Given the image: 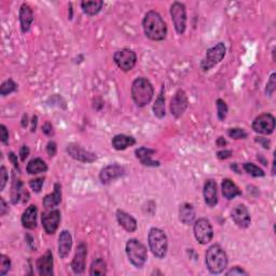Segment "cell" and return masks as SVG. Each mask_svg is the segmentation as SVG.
<instances>
[{
	"mask_svg": "<svg viewBox=\"0 0 276 276\" xmlns=\"http://www.w3.org/2000/svg\"><path fill=\"white\" fill-rule=\"evenodd\" d=\"M66 151L72 159L80 161V162H83V163H93V162H95L97 159L95 153L90 152V151L82 148L80 145H78L76 143L68 144V146H67V148H66Z\"/></svg>",
	"mask_w": 276,
	"mask_h": 276,
	"instance_id": "cell-11",
	"label": "cell"
},
{
	"mask_svg": "<svg viewBox=\"0 0 276 276\" xmlns=\"http://www.w3.org/2000/svg\"><path fill=\"white\" fill-rule=\"evenodd\" d=\"M216 144H217L218 147H225V146L227 145V140L223 138V137H219V138L217 139Z\"/></svg>",
	"mask_w": 276,
	"mask_h": 276,
	"instance_id": "cell-50",
	"label": "cell"
},
{
	"mask_svg": "<svg viewBox=\"0 0 276 276\" xmlns=\"http://www.w3.org/2000/svg\"><path fill=\"white\" fill-rule=\"evenodd\" d=\"M154 153H155V150L147 148V147H140V148L135 150V154H136V158L139 159L142 164L146 165V166H152V168H155V166H160L159 161H154V160L151 159L152 154H154Z\"/></svg>",
	"mask_w": 276,
	"mask_h": 276,
	"instance_id": "cell-23",
	"label": "cell"
},
{
	"mask_svg": "<svg viewBox=\"0 0 276 276\" xmlns=\"http://www.w3.org/2000/svg\"><path fill=\"white\" fill-rule=\"evenodd\" d=\"M253 129L258 134L271 135L275 129V118L271 113H262L253 122Z\"/></svg>",
	"mask_w": 276,
	"mask_h": 276,
	"instance_id": "cell-10",
	"label": "cell"
},
{
	"mask_svg": "<svg viewBox=\"0 0 276 276\" xmlns=\"http://www.w3.org/2000/svg\"><path fill=\"white\" fill-rule=\"evenodd\" d=\"M53 254L50 251H46V253L42 256L39 257V259L36 262V267H37L38 273L41 276H52L53 275Z\"/></svg>",
	"mask_w": 276,
	"mask_h": 276,
	"instance_id": "cell-17",
	"label": "cell"
},
{
	"mask_svg": "<svg viewBox=\"0 0 276 276\" xmlns=\"http://www.w3.org/2000/svg\"><path fill=\"white\" fill-rule=\"evenodd\" d=\"M104 2L102 0H93V1H82L81 2V8L83 10V12L85 14L93 17V15H96L101 12V10L103 9Z\"/></svg>",
	"mask_w": 276,
	"mask_h": 276,
	"instance_id": "cell-30",
	"label": "cell"
},
{
	"mask_svg": "<svg viewBox=\"0 0 276 276\" xmlns=\"http://www.w3.org/2000/svg\"><path fill=\"white\" fill-rule=\"evenodd\" d=\"M195 219V211L193 205L189 204V203H184L179 207V220L184 223V225L190 226L193 223Z\"/></svg>",
	"mask_w": 276,
	"mask_h": 276,
	"instance_id": "cell-25",
	"label": "cell"
},
{
	"mask_svg": "<svg viewBox=\"0 0 276 276\" xmlns=\"http://www.w3.org/2000/svg\"><path fill=\"white\" fill-rule=\"evenodd\" d=\"M276 74L273 72L272 75L270 76V79L267 83V87H265V93H267V95L269 96H272L274 94V92L276 90Z\"/></svg>",
	"mask_w": 276,
	"mask_h": 276,
	"instance_id": "cell-38",
	"label": "cell"
},
{
	"mask_svg": "<svg viewBox=\"0 0 276 276\" xmlns=\"http://www.w3.org/2000/svg\"><path fill=\"white\" fill-rule=\"evenodd\" d=\"M216 105H217V114H218V119L220 120V121H223L227 118V114H228V106L225 101L222 100H217L216 102Z\"/></svg>",
	"mask_w": 276,
	"mask_h": 276,
	"instance_id": "cell-35",
	"label": "cell"
},
{
	"mask_svg": "<svg viewBox=\"0 0 276 276\" xmlns=\"http://www.w3.org/2000/svg\"><path fill=\"white\" fill-rule=\"evenodd\" d=\"M258 160L261 161V162L263 163V165H268V164H267V161L264 160V158H263V155H262V154H258Z\"/></svg>",
	"mask_w": 276,
	"mask_h": 276,
	"instance_id": "cell-53",
	"label": "cell"
},
{
	"mask_svg": "<svg viewBox=\"0 0 276 276\" xmlns=\"http://www.w3.org/2000/svg\"><path fill=\"white\" fill-rule=\"evenodd\" d=\"M243 168H244L246 173H248L249 175L253 176V177H263L265 175L263 170H261L259 168V166H257L256 164H254V163H244Z\"/></svg>",
	"mask_w": 276,
	"mask_h": 276,
	"instance_id": "cell-33",
	"label": "cell"
},
{
	"mask_svg": "<svg viewBox=\"0 0 276 276\" xmlns=\"http://www.w3.org/2000/svg\"><path fill=\"white\" fill-rule=\"evenodd\" d=\"M87 255L86 245L81 242L77 246V251L71 262V269L75 274H82L85 270V259Z\"/></svg>",
	"mask_w": 276,
	"mask_h": 276,
	"instance_id": "cell-15",
	"label": "cell"
},
{
	"mask_svg": "<svg viewBox=\"0 0 276 276\" xmlns=\"http://www.w3.org/2000/svg\"><path fill=\"white\" fill-rule=\"evenodd\" d=\"M41 221H42V226L46 233L54 234L57 230V228H59L61 221V212L59 210L46 212L42 213Z\"/></svg>",
	"mask_w": 276,
	"mask_h": 276,
	"instance_id": "cell-16",
	"label": "cell"
},
{
	"mask_svg": "<svg viewBox=\"0 0 276 276\" xmlns=\"http://www.w3.org/2000/svg\"><path fill=\"white\" fill-rule=\"evenodd\" d=\"M28 197L29 194L27 191L24 190L22 181L20 179H14L12 185V191H11V201L13 204H17L21 199H23V202H27Z\"/></svg>",
	"mask_w": 276,
	"mask_h": 276,
	"instance_id": "cell-27",
	"label": "cell"
},
{
	"mask_svg": "<svg viewBox=\"0 0 276 276\" xmlns=\"http://www.w3.org/2000/svg\"><path fill=\"white\" fill-rule=\"evenodd\" d=\"M42 132L48 135V136H52V135H54V131H53V127H52V124L50 122H45L42 127Z\"/></svg>",
	"mask_w": 276,
	"mask_h": 276,
	"instance_id": "cell-45",
	"label": "cell"
},
{
	"mask_svg": "<svg viewBox=\"0 0 276 276\" xmlns=\"http://www.w3.org/2000/svg\"><path fill=\"white\" fill-rule=\"evenodd\" d=\"M72 247V236L68 231H62L59 237V255L62 259L68 257Z\"/></svg>",
	"mask_w": 276,
	"mask_h": 276,
	"instance_id": "cell-21",
	"label": "cell"
},
{
	"mask_svg": "<svg viewBox=\"0 0 276 276\" xmlns=\"http://www.w3.org/2000/svg\"><path fill=\"white\" fill-rule=\"evenodd\" d=\"M153 113L154 116L162 119L165 117V98H164V86L161 88V92L153 105Z\"/></svg>",
	"mask_w": 276,
	"mask_h": 276,
	"instance_id": "cell-31",
	"label": "cell"
},
{
	"mask_svg": "<svg viewBox=\"0 0 276 276\" xmlns=\"http://www.w3.org/2000/svg\"><path fill=\"white\" fill-rule=\"evenodd\" d=\"M43 182H44V178H36V179L29 181V186H30V188L36 192V193H39L41 189H42Z\"/></svg>",
	"mask_w": 276,
	"mask_h": 276,
	"instance_id": "cell-39",
	"label": "cell"
},
{
	"mask_svg": "<svg viewBox=\"0 0 276 276\" xmlns=\"http://www.w3.org/2000/svg\"><path fill=\"white\" fill-rule=\"evenodd\" d=\"M8 171L7 169L4 168V166H1V169H0V191H2L4 189V187L7 185V181H8Z\"/></svg>",
	"mask_w": 276,
	"mask_h": 276,
	"instance_id": "cell-40",
	"label": "cell"
},
{
	"mask_svg": "<svg viewBox=\"0 0 276 276\" xmlns=\"http://www.w3.org/2000/svg\"><path fill=\"white\" fill-rule=\"evenodd\" d=\"M226 275L227 276H231V275H248V273L245 270H243L242 268L233 267L232 269H230V270L228 271V272L226 273Z\"/></svg>",
	"mask_w": 276,
	"mask_h": 276,
	"instance_id": "cell-42",
	"label": "cell"
},
{
	"mask_svg": "<svg viewBox=\"0 0 276 276\" xmlns=\"http://www.w3.org/2000/svg\"><path fill=\"white\" fill-rule=\"evenodd\" d=\"M27 121H28V118H27V116H26V114H24L23 120H22V127H27V124H28Z\"/></svg>",
	"mask_w": 276,
	"mask_h": 276,
	"instance_id": "cell-52",
	"label": "cell"
},
{
	"mask_svg": "<svg viewBox=\"0 0 276 276\" xmlns=\"http://www.w3.org/2000/svg\"><path fill=\"white\" fill-rule=\"evenodd\" d=\"M37 216H38V208L36 205H30L26 208L22 215V225L24 228L33 230L37 227Z\"/></svg>",
	"mask_w": 276,
	"mask_h": 276,
	"instance_id": "cell-22",
	"label": "cell"
},
{
	"mask_svg": "<svg viewBox=\"0 0 276 276\" xmlns=\"http://www.w3.org/2000/svg\"><path fill=\"white\" fill-rule=\"evenodd\" d=\"M19 19H20V24H21V29H22V33L26 34L28 32L30 26H32L34 22L33 10L28 6V4L23 3L22 6H21Z\"/></svg>",
	"mask_w": 276,
	"mask_h": 276,
	"instance_id": "cell-19",
	"label": "cell"
},
{
	"mask_svg": "<svg viewBox=\"0 0 276 276\" xmlns=\"http://www.w3.org/2000/svg\"><path fill=\"white\" fill-rule=\"evenodd\" d=\"M170 17L173 20L176 32L182 35L187 27V10L184 3L176 1L170 7Z\"/></svg>",
	"mask_w": 276,
	"mask_h": 276,
	"instance_id": "cell-8",
	"label": "cell"
},
{
	"mask_svg": "<svg viewBox=\"0 0 276 276\" xmlns=\"http://www.w3.org/2000/svg\"><path fill=\"white\" fill-rule=\"evenodd\" d=\"M205 258L207 269L212 274H220L228 267V255L218 244H213L207 249Z\"/></svg>",
	"mask_w": 276,
	"mask_h": 276,
	"instance_id": "cell-3",
	"label": "cell"
},
{
	"mask_svg": "<svg viewBox=\"0 0 276 276\" xmlns=\"http://www.w3.org/2000/svg\"><path fill=\"white\" fill-rule=\"evenodd\" d=\"M126 175V169L119 164H110L104 168L100 173V179L104 185H107L109 182L121 178Z\"/></svg>",
	"mask_w": 276,
	"mask_h": 276,
	"instance_id": "cell-13",
	"label": "cell"
},
{
	"mask_svg": "<svg viewBox=\"0 0 276 276\" xmlns=\"http://www.w3.org/2000/svg\"><path fill=\"white\" fill-rule=\"evenodd\" d=\"M0 139H1V142L6 145L9 142V132L6 126H3V124L0 126Z\"/></svg>",
	"mask_w": 276,
	"mask_h": 276,
	"instance_id": "cell-41",
	"label": "cell"
},
{
	"mask_svg": "<svg viewBox=\"0 0 276 276\" xmlns=\"http://www.w3.org/2000/svg\"><path fill=\"white\" fill-rule=\"evenodd\" d=\"M148 244L151 253L153 254L154 257L159 259H163L166 254H168L169 248V241L168 236L164 231L159 228L150 229L148 234Z\"/></svg>",
	"mask_w": 276,
	"mask_h": 276,
	"instance_id": "cell-4",
	"label": "cell"
},
{
	"mask_svg": "<svg viewBox=\"0 0 276 276\" xmlns=\"http://www.w3.org/2000/svg\"><path fill=\"white\" fill-rule=\"evenodd\" d=\"M203 195H204V201L210 207H213L218 203L217 195V184L215 180L207 179L204 188H203Z\"/></svg>",
	"mask_w": 276,
	"mask_h": 276,
	"instance_id": "cell-18",
	"label": "cell"
},
{
	"mask_svg": "<svg viewBox=\"0 0 276 276\" xmlns=\"http://www.w3.org/2000/svg\"><path fill=\"white\" fill-rule=\"evenodd\" d=\"M7 212H8L7 203L4 202V200L2 199V197H0V216H4V215H6Z\"/></svg>",
	"mask_w": 276,
	"mask_h": 276,
	"instance_id": "cell-49",
	"label": "cell"
},
{
	"mask_svg": "<svg viewBox=\"0 0 276 276\" xmlns=\"http://www.w3.org/2000/svg\"><path fill=\"white\" fill-rule=\"evenodd\" d=\"M188 107V97L184 90H178L170 101V112L175 118H180Z\"/></svg>",
	"mask_w": 276,
	"mask_h": 276,
	"instance_id": "cell-12",
	"label": "cell"
},
{
	"mask_svg": "<svg viewBox=\"0 0 276 276\" xmlns=\"http://www.w3.org/2000/svg\"><path fill=\"white\" fill-rule=\"evenodd\" d=\"M143 28L145 35L153 41H163L168 36V25L162 17L153 10L146 13L143 21Z\"/></svg>",
	"mask_w": 276,
	"mask_h": 276,
	"instance_id": "cell-1",
	"label": "cell"
},
{
	"mask_svg": "<svg viewBox=\"0 0 276 276\" xmlns=\"http://www.w3.org/2000/svg\"><path fill=\"white\" fill-rule=\"evenodd\" d=\"M193 233L196 241L203 245L210 243L213 236V230L211 222L205 218H201L194 222Z\"/></svg>",
	"mask_w": 276,
	"mask_h": 276,
	"instance_id": "cell-9",
	"label": "cell"
},
{
	"mask_svg": "<svg viewBox=\"0 0 276 276\" xmlns=\"http://www.w3.org/2000/svg\"><path fill=\"white\" fill-rule=\"evenodd\" d=\"M256 142L259 143L260 145L262 146L264 149H270L271 147V142L268 138H262V137H257L256 138Z\"/></svg>",
	"mask_w": 276,
	"mask_h": 276,
	"instance_id": "cell-48",
	"label": "cell"
},
{
	"mask_svg": "<svg viewBox=\"0 0 276 276\" xmlns=\"http://www.w3.org/2000/svg\"><path fill=\"white\" fill-rule=\"evenodd\" d=\"M17 88H18L17 83H15L13 80L9 79L7 81H4L1 86H0V95L7 96L9 94H11V93L17 90Z\"/></svg>",
	"mask_w": 276,
	"mask_h": 276,
	"instance_id": "cell-34",
	"label": "cell"
},
{
	"mask_svg": "<svg viewBox=\"0 0 276 276\" xmlns=\"http://www.w3.org/2000/svg\"><path fill=\"white\" fill-rule=\"evenodd\" d=\"M27 173L30 175H36L40 173H45L48 170V165L44 162L42 159L36 158L29 161V163L27 164Z\"/></svg>",
	"mask_w": 276,
	"mask_h": 276,
	"instance_id": "cell-29",
	"label": "cell"
},
{
	"mask_svg": "<svg viewBox=\"0 0 276 276\" xmlns=\"http://www.w3.org/2000/svg\"><path fill=\"white\" fill-rule=\"evenodd\" d=\"M9 160H10V162H11L13 164V166L15 169H17L18 170H20V166H19V162H18V155L15 154L14 152H9Z\"/></svg>",
	"mask_w": 276,
	"mask_h": 276,
	"instance_id": "cell-47",
	"label": "cell"
},
{
	"mask_svg": "<svg viewBox=\"0 0 276 276\" xmlns=\"http://www.w3.org/2000/svg\"><path fill=\"white\" fill-rule=\"evenodd\" d=\"M56 151H57L56 143L53 142V140H50L48 145H46V152H48L50 157H54V155L56 154Z\"/></svg>",
	"mask_w": 276,
	"mask_h": 276,
	"instance_id": "cell-43",
	"label": "cell"
},
{
	"mask_svg": "<svg viewBox=\"0 0 276 276\" xmlns=\"http://www.w3.org/2000/svg\"><path fill=\"white\" fill-rule=\"evenodd\" d=\"M228 135L233 139H245V138H247V136H248V134L245 132V129L239 128V127L229 128L228 129Z\"/></svg>",
	"mask_w": 276,
	"mask_h": 276,
	"instance_id": "cell-36",
	"label": "cell"
},
{
	"mask_svg": "<svg viewBox=\"0 0 276 276\" xmlns=\"http://www.w3.org/2000/svg\"><path fill=\"white\" fill-rule=\"evenodd\" d=\"M226 45L223 42L217 43L216 45L212 46L206 52L205 59L201 62V69L203 71H208L215 67L217 64H219L226 56Z\"/></svg>",
	"mask_w": 276,
	"mask_h": 276,
	"instance_id": "cell-6",
	"label": "cell"
},
{
	"mask_svg": "<svg viewBox=\"0 0 276 276\" xmlns=\"http://www.w3.org/2000/svg\"><path fill=\"white\" fill-rule=\"evenodd\" d=\"M231 218L234 223L241 229H246L251 225V215L247 207L244 204H238L231 211Z\"/></svg>",
	"mask_w": 276,
	"mask_h": 276,
	"instance_id": "cell-14",
	"label": "cell"
},
{
	"mask_svg": "<svg viewBox=\"0 0 276 276\" xmlns=\"http://www.w3.org/2000/svg\"><path fill=\"white\" fill-rule=\"evenodd\" d=\"M113 61L120 69L123 71L132 70L137 62V55L129 49H122L117 51L113 55Z\"/></svg>",
	"mask_w": 276,
	"mask_h": 276,
	"instance_id": "cell-7",
	"label": "cell"
},
{
	"mask_svg": "<svg viewBox=\"0 0 276 276\" xmlns=\"http://www.w3.org/2000/svg\"><path fill=\"white\" fill-rule=\"evenodd\" d=\"M135 144H136V140H135L133 136H128V135H124V134L116 135L111 140L112 147L118 151L126 150L127 148L134 146Z\"/></svg>",
	"mask_w": 276,
	"mask_h": 276,
	"instance_id": "cell-26",
	"label": "cell"
},
{
	"mask_svg": "<svg viewBox=\"0 0 276 276\" xmlns=\"http://www.w3.org/2000/svg\"><path fill=\"white\" fill-rule=\"evenodd\" d=\"M29 155V148L27 147V146H22V148H21L20 150V157H21V160L24 161L27 159V157Z\"/></svg>",
	"mask_w": 276,
	"mask_h": 276,
	"instance_id": "cell-46",
	"label": "cell"
},
{
	"mask_svg": "<svg viewBox=\"0 0 276 276\" xmlns=\"http://www.w3.org/2000/svg\"><path fill=\"white\" fill-rule=\"evenodd\" d=\"M107 274V264L104 259L97 258L92 262L90 268V275H106Z\"/></svg>",
	"mask_w": 276,
	"mask_h": 276,
	"instance_id": "cell-32",
	"label": "cell"
},
{
	"mask_svg": "<svg viewBox=\"0 0 276 276\" xmlns=\"http://www.w3.org/2000/svg\"><path fill=\"white\" fill-rule=\"evenodd\" d=\"M126 252L127 255V258L135 268L142 269L148 258L147 248L145 245L139 242L136 238L128 239L126 246Z\"/></svg>",
	"mask_w": 276,
	"mask_h": 276,
	"instance_id": "cell-5",
	"label": "cell"
},
{
	"mask_svg": "<svg viewBox=\"0 0 276 276\" xmlns=\"http://www.w3.org/2000/svg\"><path fill=\"white\" fill-rule=\"evenodd\" d=\"M37 123H38V117L34 116L32 120V132L36 131V128H37Z\"/></svg>",
	"mask_w": 276,
	"mask_h": 276,
	"instance_id": "cell-51",
	"label": "cell"
},
{
	"mask_svg": "<svg viewBox=\"0 0 276 276\" xmlns=\"http://www.w3.org/2000/svg\"><path fill=\"white\" fill-rule=\"evenodd\" d=\"M221 190H222L223 196H225L227 200H233L234 197L242 194V191L239 190L238 187L229 178L222 180Z\"/></svg>",
	"mask_w": 276,
	"mask_h": 276,
	"instance_id": "cell-28",
	"label": "cell"
},
{
	"mask_svg": "<svg viewBox=\"0 0 276 276\" xmlns=\"http://www.w3.org/2000/svg\"><path fill=\"white\" fill-rule=\"evenodd\" d=\"M232 151L231 150H221L219 152H217V158L219 160H227L229 158H231Z\"/></svg>",
	"mask_w": 276,
	"mask_h": 276,
	"instance_id": "cell-44",
	"label": "cell"
},
{
	"mask_svg": "<svg viewBox=\"0 0 276 276\" xmlns=\"http://www.w3.org/2000/svg\"><path fill=\"white\" fill-rule=\"evenodd\" d=\"M10 269H11V261H10V259L7 256L1 255L0 256V275H6Z\"/></svg>",
	"mask_w": 276,
	"mask_h": 276,
	"instance_id": "cell-37",
	"label": "cell"
},
{
	"mask_svg": "<svg viewBox=\"0 0 276 276\" xmlns=\"http://www.w3.org/2000/svg\"><path fill=\"white\" fill-rule=\"evenodd\" d=\"M131 93L135 105L139 108H143L152 101L154 95V88L147 78L139 77L134 80Z\"/></svg>",
	"mask_w": 276,
	"mask_h": 276,
	"instance_id": "cell-2",
	"label": "cell"
},
{
	"mask_svg": "<svg viewBox=\"0 0 276 276\" xmlns=\"http://www.w3.org/2000/svg\"><path fill=\"white\" fill-rule=\"evenodd\" d=\"M61 202H62V186L61 184H59V182H56L54 185L53 193L45 195L43 197L42 204L46 210H50V208L59 206L61 204Z\"/></svg>",
	"mask_w": 276,
	"mask_h": 276,
	"instance_id": "cell-24",
	"label": "cell"
},
{
	"mask_svg": "<svg viewBox=\"0 0 276 276\" xmlns=\"http://www.w3.org/2000/svg\"><path fill=\"white\" fill-rule=\"evenodd\" d=\"M117 220L119 222V225L121 226L124 230L132 233L135 232L137 229V221L133 216L129 215V213L126 212L124 211L118 210L117 211Z\"/></svg>",
	"mask_w": 276,
	"mask_h": 276,
	"instance_id": "cell-20",
	"label": "cell"
}]
</instances>
